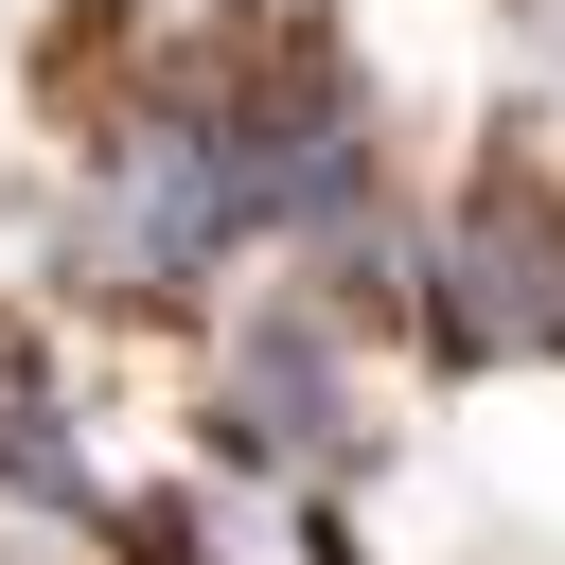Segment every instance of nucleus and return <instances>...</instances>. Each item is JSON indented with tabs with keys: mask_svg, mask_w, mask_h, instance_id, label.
Returning a JSON list of instances; mask_svg holds the SVG:
<instances>
[{
	"mask_svg": "<svg viewBox=\"0 0 565 565\" xmlns=\"http://www.w3.org/2000/svg\"><path fill=\"white\" fill-rule=\"evenodd\" d=\"M71 247H88L106 300H194L230 247H265V230H247L230 88H159V106H124V124L88 141V212H71Z\"/></svg>",
	"mask_w": 565,
	"mask_h": 565,
	"instance_id": "nucleus-1",
	"label": "nucleus"
},
{
	"mask_svg": "<svg viewBox=\"0 0 565 565\" xmlns=\"http://www.w3.org/2000/svg\"><path fill=\"white\" fill-rule=\"evenodd\" d=\"M424 335L459 371H512V353H565V194L530 159H494L441 230H424Z\"/></svg>",
	"mask_w": 565,
	"mask_h": 565,
	"instance_id": "nucleus-2",
	"label": "nucleus"
},
{
	"mask_svg": "<svg viewBox=\"0 0 565 565\" xmlns=\"http://www.w3.org/2000/svg\"><path fill=\"white\" fill-rule=\"evenodd\" d=\"M230 459H353V371H335V300H265L230 318V388H212Z\"/></svg>",
	"mask_w": 565,
	"mask_h": 565,
	"instance_id": "nucleus-3",
	"label": "nucleus"
},
{
	"mask_svg": "<svg viewBox=\"0 0 565 565\" xmlns=\"http://www.w3.org/2000/svg\"><path fill=\"white\" fill-rule=\"evenodd\" d=\"M0 477H18L35 512H106V477H88V441H71V406H53L35 371H0Z\"/></svg>",
	"mask_w": 565,
	"mask_h": 565,
	"instance_id": "nucleus-4",
	"label": "nucleus"
}]
</instances>
